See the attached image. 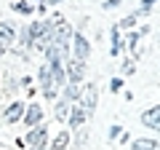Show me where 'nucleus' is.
Instances as JSON below:
<instances>
[{
  "mask_svg": "<svg viewBox=\"0 0 160 150\" xmlns=\"http://www.w3.org/2000/svg\"><path fill=\"white\" fill-rule=\"evenodd\" d=\"M67 147H69V131L62 129V131H56L53 139L48 142V150H67Z\"/></svg>",
  "mask_w": 160,
  "mask_h": 150,
  "instance_id": "13",
  "label": "nucleus"
},
{
  "mask_svg": "<svg viewBox=\"0 0 160 150\" xmlns=\"http://www.w3.org/2000/svg\"><path fill=\"white\" fill-rule=\"evenodd\" d=\"M38 81H40V88H43V97L48 99V102H53L56 99V83H53V72H51V67H48V62L46 64H40V70H38Z\"/></svg>",
  "mask_w": 160,
  "mask_h": 150,
  "instance_id": "3",
  "label": "nucleus"
},
{
  "mask_svg": "<svg viewBox=\"0 0 160 150\" xmlns=\"http://www.w3.org/2000/svg\"><path fill=\"white\" fill-rule=\"evenodd\" d=\"M22 121L27 123L29 129H32V126H40V123H43V107H40L38 102L27 104V110H24V118H22Z\"/></svg>",
  "mask_w": 160,
  "mask_h": 150,
  "instance_id": "8",
  "label": "nucleus"
},
{
  "mask_svg": "<svg viewBox=\"0 0 160 150\" xmlns=\"http://www.w3.org/2000/svg\"><path fill=\"white\" fill-rule=\"evenodd\" d=\"M72 104L75 102H69V99H56V107H53V115H56L59 118V121H67V118H69V110H72Z\"/></svg>",
  "mask_w": 160,
  "mask_h": 150,
  "instance_id": "15",
  "label": "nucleus"
},
{
  "mask_svg": "<svg viewBox=\"0 0 160 150\" xmlns=\"http://www.w3.org/2000/svg\"><path fill=\"white\" fill-rule=\"evenodd\" d=\"M139 38H142V35H139V32H131V35H128V38H126V48H131V51L136 54V46H139Z\"/></svg>",
  "mask_w": 160,
  "mask_h": 150,
  "instance_id": "21",
  "label": "nucleus"
},
{
  "mask_svg": "<svg viewBox=\"0 0 160 150\" xmlns=\"http://www.w3.org/2000/svg\"><path fill=\"white\" fill-rule=\"evenodd\" d=\"M120 3H123V0H104L102 8H104V11H112V8H115V6H120Z\"/></svg>",
  "mask_w": 160,
  "mask_h": 150,
  "instance_id": "24",
  "label": "nucleus"
},
{
  "mask_svg": "<svg viewBox=\"0 0 160 150\" xmlns=\"http://www.w3.org/2000/svg\"><path fill=\"white\" fill-rule=\"evenodd\" d=\"M109 91H112V94H118V91H123V78H118V75H115L112 81H109Z\"/></svg>",
  "mask_w": 160,
  "mask_h": 150,
  "instance_id": "22",
  "label": "nucleus"
},
{
  "mask_svg": "<svg viewBox=\"0 0 160 150\" xmlns=\"http://www.w3.org/2000/svg\"><path fill=\"white\" fill-rule=\"evenodd\" d=\"M72 56L75 59H83V62H88V56H91V43H88V38L83 32H75L72 35Z\"/></svg>",
  "mask_w": 160,
  "mask_h": 150,
  "instance_id": "6",
  "label": "nucleus"
},
{
  "mask_svg": "<svg viewBox=\"0 0 160 150\" xmlns=\"http://www.w3.org/2000/svg\"><path fill=\"white\" fill-rule=\"evenodd\" d=\"M64 67H67V81L69 83H83L86 81V62L83 59H75V56H69L67 62H64Z\"/></svg>",
  "mask_w": 160,
  "mask_h": 150,
  "instance_id": "4",
  "label": "nucleus"
},
{
  "mask_svg": "<svg viewBox=\"0 0 160 150\" xmlns=\"http://www.w3.org/2000/svg\"><path fill=\"white\" fill-rule=\"evenodd\" d=\"M51 27H53V40H59V43H72L75 29H72V24H69L67 19H62V16L51 19Z\"/></svg>",
  "mask_w": 160,
  "mask_h": 150,
  "instance_id": "5",
  "label": "nucleus"
},
{
  "mask_svg": "<svg viewBox=\"0 0 160 150\" xmlns=\"http://www.w3.org/2000/svg\"><path fill=\"white\" fill-rule=\"evenodd\" d=\"M88 118H91V115L86 113V107H83L80 102H75V104H72V110H69L67 123H69V129H83V123H86Z\"/></svg>",
  "mask_w": 160,
  "mask_h": 150,
  "instance_id": "7",
  "label": "nucleus"
},
{
  "mask_svg": "<svg viewBox=\"0 0 160 150\" xmlns=\"http://www.w3.org/2000/svg\"><path fill=\"white\" fill-rule=\"evenodd\" d=\"M139 19H142V13H139V11H133V13H128V16H123V19H120V22H118V27H120V29H131V27H136V22H139Z\"/></svg>",
  "mask_w": 160,
  "mask_h": 150,
  "instance_id": "17",
  "label": "nucleus"
},
{
  "mask_svg": "<svg viewBox=\"0 0 160 150\" xmlns=\"http://www.w3.org/2000/svg\"><path fill=\"white\" fill-rule=\"evenodd\" d=\"M48 67H51V72H53V83H56V88H64L67 86V67H64V64H48Z\"/></svg>",
  "mask_w": 160,
  "mask_h": 150,
  "instance_id": "14",
  "label": "nucleus"
},
{
  "mask_svg": "<svg viewBox=\"0 0 160 150\" xmlns=\"http://www.w3.org/2000/svg\"><path fill=\"white\" fill-rule=\"evenodd\" d=\"M131 150H160V142H155L149 137H139L131 142Z\"/></svg>",
  "mask_w": 160,
  "mask_h": 150,
  "instance_id": "16",
  "label": "nucleus"
},
{
  "mask_svg": "<svg viewBox=\"0 0 160 150\" xmlns=\"http://www.w3.org/2000/svg\"><path fill=\"white\" fill-rule=\"evenodd\" d=\"M16 43V27L11 22H0V46H13Z\"/></svg>",
  "mask_w": 160,
  "mask_h": 150,
  "instance_id": "11",
  "label": "nucleus"
},
{
  "mask_svg": "<svg viewBox=\"0 0 160 150\" xmlns=\"http://www.w3.org/2000/svg\"><path fill=\"white\" fill-rule=\"evenodd\" d=\"M109 38H112V46H109V54H112V56L118 59L120 54L126 51V40H123V35H120V27H118V24H112V27H109Z\"/></svg>",
  "mask_w": 160,
  "mask_h": 150,
  "instance_id": "10",
  "label": "nucleus"
},
{
  "mask_svg": "<svg viewBox=\"0 0 160 150\" xmlns=\"http://www.w3.org/2000/svg\"><path fill=\"white\" fill-rule=\"evenodd\" d=\"M24 110H27V104H24V102H11L6 107V115H3V118H6V123L22 121V118H24Z\"/></svg>",
  "mask_w": 160,
  "mask_h": 150,
  "instance_id": "12",
  "label": "nucleus"
},
{
  "mask_svg": "<svg viewBox=\"0 0 160 150\" xmlns=\"http://www.w3.org/2000/svg\"><path fill=\"white\" fill-rule=\"evenodd\" d=\"M3 51H6V46H0V54H3Z\"/></svg>",
  "mask_w": 160,
  "mask_h": 150,
  "instance_id": "25",
  "label": "nucleus"
},
{
  "mask_svg": "<svg viewBox=\"0 0 160 150\" xmlns=\"http://www.w3.org/2000/svg\"><path fill=\"white\" fill-rule=\"evenodd\" d=\"M11 8H13L16 13H22V16H32V13H35V6H32V3H24V0L11 3Z\"/></svg>",
  "mask_w": 160,
  "mask_h": 150,
  "instance_id": "19",
  "label": "nucleus"
},
{
  "mask_svg": "<svg viewBox=\"0 0 160 150\" xmlns=\"http://www.w3.org/2000/svg\"><path fill=\"white\" fill-rule=\"evenodd\" d=\"M142 123L147 129H155V131H160V104H152V107H147L142 113Z\"/></svg>",
  "mask_w": 160,
  "mask_h": 150,
  "instance_id": "9",
  "label": "nucleus"
},
{
  "mask_svg": "<svg viewBox=\"0 0 160 150\" xmlns=\"http://www.w3.org/2000/svg\"><path fill=\"white\" fill-rule=\"evenodd\" d=\"M78 102L86 107L88 115H93V113H96V104H99V88H96V83H91V81H83V83H80Z\"/></svg>",
  "mask_w": 160,
  "mask_h": 150,
  "instance_id": "1",
  "label": "nucleus"
},
{
  "mask_svg": "<svg viewBox=\"0 0 160 150\" xmlns=\"http://www.w3.org/2000/svg\"><path fill=\"white\" fill-rule=\"evenodd\" d=\"M29 150H48V126L46 123H40V126H32L24 137Z\"/></svg>",
  "mask_w": 160,
  "mask_h": 150,
  "instance_id": "2",
  "label": "nucleus"
},
{
  "mask_svg": "<svg viewBox=\"0 0 160 150\" xmlns=\"http://www.w3.org/2000/svg\"><path fill=\"white\" fill-rule=\"evenodd\" d=\"M62 97L69 99V102H78V97H80V86H78V83H67V86L62 88Z\"/></svg>",
  "mask_w": 160,
  "mask_h": 150,
  "instance_id": "18",
  "label": "nucleus"
},
{
  "mask_svg": "<svg viewBox=\"0 0 160 150\" xmlns=\"http://www.w3.org/2000/svg\"><path fill=\"white\" fill-rule=\"evenodd\" d=\"M133 70H136V62H133V56H126V59H123V64H120V72H123V75H131Z\"/></svg>",
  "mask_w": 160,
  "mask_h": 150,
  "instance_id": "20",
  "label": "nucleus"
},
{
  "mask_svg": "<svg viewBox=\"0 0 160 150\" xmlns=\"http://www.w3.org/2000/svg\"><path fill=\"white\" fill-rule=\"evenodd\" d=\"M120 134H123V126H120V123H112V126H109V134H107V137H109V139H118Z\"/></svg>",
  "mask_w": 160,
  "mask_h": 150,
  "instance_id": "23",
  "label": "nucleus"
}]
</instances>
